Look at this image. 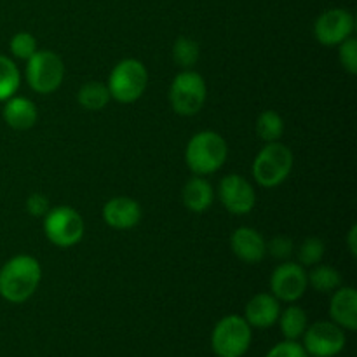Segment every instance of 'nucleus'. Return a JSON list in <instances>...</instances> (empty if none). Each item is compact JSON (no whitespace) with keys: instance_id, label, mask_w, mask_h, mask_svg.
Here are the masks:
<instances>
[{"instance_id":"obj_1","label":"nucleus","mask_w":357,"mask_h":357,"mask_svg":"<svg viewBox=\"0 0 357 357\" xmlns=\"http://www.w3.org/2000/svg\"><path fill=\"white\" fill-rule=\"evenodd\" d=\"M42 279L37 258L17 255L0 268V296L9 303H24L35 295Z\"/></svg>"},{"instance_id":"obj_2","label":"nucleus","mask_w":357,"mask_h":357,"mask_svg":"<svg viewBox=\"0 0 357 357\" xmlns=\"http://www.w3.org/2000/svg\"><path fill=\"white\" fill-rule=\"evenodd\" d=\"M229 146L216 131H201L192 136L185 149V162L195 176H208L222 169Z\"/></svg>"},{"instance_id":"obj_3","label":"nucleus","mask_w":357,"mask_h":357,"mask_svg":"<svg viewBox=\"0 0 357 357\" xmlns=\"http://www.w3.org/2000/svg\"><path fill=\"white\" fill-rule=\"evenodd\" d=\"M293 153L289 146L281 142L267 143L253 160V178L260 187L274 188L288 180L293 169Z\"/></svg>"},{"instance_id":"obj_4","label":"nucleus","mask_w":357,"mask_h":357,"mask_svg":"<svg viewBox=\"0 0 357 357\" xmlns=\"http://www.w3.org/2000/svg\"><path fill=\"white\" fill-rule=\"evenodd\" d=\"M108 93L119 103H135L149 87V72L139 59L128 58L119 61L108 77Z\"/></svg>"},{"instance_id":"obj_5","label":"nucleus","mask_w":357,"mask_h":357,"mask_svg":"<svg viewBox=\"0 0 357 357\" xmlns=\"http://www.w3.org/2000/svg\"><path fill=\"white\" fill-rule=\"evenodd\" d=\"M253 331L243 316H225L211 333V349L216 357H243L250 351Z\"/></svg>"},{"instance_id":"obj_6","label":"nucleus","mask_w":357,"mask_h":357,"mask_svg":"<svg viewBox=\"0 0 357 357\" xmlns=\"http://www.w3.org/2000/svg\"><path fill=\"white\" fill-rule=\"evenodd\" d=\"M208 98V87L201 73L181 70L169 86L171 108L181 117H192L202 110Z\"/></svg>"},{"instance_id":"obj_7","label":"nucleus","mask_w":357,"mask_h":357,"mask_svg":"<svg viewBox=\"0 0 357 357\" xmlns=\"http://www.w3.org/2000/svg\"><path fill=\"white\" fill-rule=\"evenodd\" d=\"M26 82L37 94H51L61 86L65 79V63L56 52L37 51L26 61Z\"/></svg>"},{"instance_id":"obj_8","label":"nucleus","mask_w":357,"mask_h":357,"mask_svg":"<svg viewBox=\"0 0 357 357\" xmlns=\"http://www.w3.org/2000/svg\"><path fill=\"white\" fill-rule=\"evenodd\" d=\"M44 234L51 244L58 248H72L84 237V220L70 206L49 209L44 216Z\"/></svg>"},{"instance_id":"obj_9","label":"nucleus","mask_w":357,"mask_h":357,"mask_svg":"<svg viewBox=\"0 0 357 357\" xmlns=\"http://www.w3.org/2000/svg\"><path fill=\"white\" fill-rule=\"evenodd\" d=\"M302 338V345L309 357H335L344 351L347 344L345 330L333 321H317L310 324Z\"/></svg>"},{"instance_id":"obj_10","label":"nucleus","mask_w":357,"mask_h":357,"mask_svg":"<svg viewBox=\"0 0 357 357\" xmlns=\"http://www.w3.org/2000/svg\"><path fill=\"white\" fill-rule=\"evenodd\" d=\"M307 282L305 268L295 261H284L271 275V293L279 302L295 303L305 295Z\"/></svg>"},{"instance_id":"obj_11","label":"nucleus","mask_w":357,"mask_h":357,"mask_svg":"<svg viewBox=\"0 0 357 357\" xmlns=\"http://www.w3.org/2000/svg\"><path fill=\"white\" fill-rule=\"evenodd\" d=\"M218 197L223 208L232 215H248L257 204V194L250 181L241 174H227L218 187Z\"/></svg>"},{"instance_id":"obj_12","label":"nucleus","mask_w":357,"mask_h":357,"mask_svg":"<svg viewBox=\"0 0 357 357\" xmlns=\"http://www.w3.org/2000/svg\"><path fill=\"white\" fill-rule=\"evenodd\" d=\"M354 31V16L345 9L324 10L314 24V35L323 45H338Z\"/></svg>"},{"instance_id":"obj_13","label":"nucleus","mask_w":357,"mask_h":357,"mask_svg":"<svg viewBox=\"0 0 357 357\" xmlns=\"http://www.w3.org/2000/svg\"><path fill=\"white\" fill-rule=\"evenodd\" d=\"M232 253L244 264H260L267 257V241L257 229L239 227L230 237Z\"/></svg>"},{"instance_id":"obj_14","label":"nucleus","mask_w":357,"mask_h":357,"mask_svg":"<svg viewBox=\"0 0 357 357\" xmlns=\"http://www.w3.org/2000/svg\"><path fill=\"white\" fill-rule=\"evenodd\" d=\"M105 223L115 230L135 229L142 222V206L131 197H114L103 206L101 211Z\"/></svg>"},{"instance_id":"obj_15","label":"nucleus","mask_w":357,"mask_h":357,"mask_svg":"<svg viewBox=\"0 0 357 357\" xmlns=\"http://www.w3.org/2000/svg\"><path fill=\"white\" fill-rule=\"evenodd\" d=\"M279 314H281L279 300L272 293H258L246 303L244 319L251 328L267 330L278 323Z\"/></svg>"},{"instance_id":"obj_16","label":"nucleus","mask_w":357,"mask_h":357,"mask_svg":"<svg viewBox=\"0 0 357 357\" xmlns=\"http://www.w3.org/2000/svg\"><path fill=\"white\" fill-rule=\"evenodd\" d=\"M330 317L345 331L357 330V293L351 286L335 289L330 302Z\"/></svg>"},{"instance_id":"obj_17","label":"nucleus","mask_w":357,"mask_h":357,"mask_svg":"<svg viewBox=\"0 0 357 357\" xmlns=\"http://www.w3.org/2000/svg\"><path fill=\"white\" fill-rule=\"evenodd\" d=\"M2 115L6 124L16 131L31 129L38 119V112L33 101L23 96L9 98L3 105Z\"/></svg>"},{"instance_id":"obj_18","label":"nucleus","mask_w":357,"mask_h":357,"mask_svg":"<svg viewBox=\"0 0 357 357\" xmlns=\"http://www.w3.org/2000/svg\"><path fill=\"white\" fill-rule=\"evenodd\" d=\"M181 199L188 211L204 213L215 202V190L204 176H194L185 183L183 190H181Z\"/></svg>"},{"instance_id":"obj_19","label":"nucleus","mask_w":357,"mask_h":357,"mask_svg":"<svg viewBox=\"0 0 357 357\" xmlns=\"http://www.w3.org/2000/svg\"><path fill=\"white\" fill-rule=\"evenodd\" d=\"M278 323L286 340H298L303 337L307 326H309V317L302 307L289 305L288 309L281 310Z\"/></svg>"},{"instance_id":"obj_20","label":"nucleus","mask_w":357,"mask_h":357,"mask_svg":"<svg viewBox=\"0 0 357 357\" xmlns=\"http://www.w3.org/2000/svg\"><path fill=\"white\" fill-rule=\"evenodd\" d=\"M77 101L84 110L89 112H100L107 107L110 101V93H108L107 84L98 82V80H91L86 82L77 93Z\"/></svg>"},{"instance_id":"obj_21","label":"nucleus","mask_w":357,"mask_h":357,"mask_svg":"<svg viewBox=\"0 0 357 357\" xmlns=\"http://www.w3.org/2000/svg\"><path fill=\"white\" fill-rule=\"evenodd\" d=\"M307 282L319 293H333L342 286V275L331 265H314L312 271L307 274Z\"/></svg>"},{"instance_id":"obj_22","label":"nucleus","mask_w":357,"mask_h":357,"mask_svg":"<svg viewBox=\"0 0 357 357\" xmlns=\"http://www.w3.org/2000/svg\"><path fill=\"white\" fill-rule=\"evenodd\" d=\"M257 135L265 143L279 142L284 135V121L274 110H265L257 119Z\"/></svg>"},{"instance_id":"obj_23","label":"nucleus","mask_w":357,"mask_h":357,"mask_svg":"<svg viewBox=\"0 0 357 357\" xmlns=\"http://www.w3.org/2000/svg\"><path fill=\"white\" fill-rule=\"evenodd\" d=\"M21 86L20 68L13 59L0 54V101H7L17 93Z\"/></svg>"},{"instance_id":"obj_24","label":"nucleus","mask_w":357,"mask_h":357,"mask_svg":"<svg viewBox=\"0 0 357 357\" xmlns=\"http://www.w3.org/2000/svg\"><path fill=\"white\" fill-rule=\"evenodd\" d=\"M201 47L194 38L178 37L173 44V59L181 70H192L199 61Z\"/></svg>"},{"instance_id":"obj_25","label":"nucleus","mask_w":357,"mask_h":357,"mask_svg":"<svg viewBox=\"0 0 357 357\" xmlns=\"http://www.w3.org/2000/svg\"><path fill=\"white\" fill-rule=\"evenodd\" d=\"M324 246L323 241L319 237H307L302 244H300L298 251H296V257H298V264L302 267H314V265L321 264L324 257Z\"/></svg>"},{"instance_id":"obj_26","label":"nucleus","mask_w":357,"mask_h":357,"mask_svg":"<svg viewBox=\"0 0 357 357\" xmlns=\"http://www.w3.org/2000/svg\"><path fill=\"white\" fill-rule=\"evenodd\" d=\"M9 47L14 58L24 59V61H28V59L38 51L37 38H35L30 31H20V33L14 35V37L10 38Z\"/></svg>"},{"instance_id":"obj_27","label":"nucleus","mask_w":357,"mask_h":357,"mask_svg":"<svg viewBox=\"0 0 357 357\" xmlns=\"http://www.w3.org/2000/svg\"><path fill=\"white\" fill-rule=\"evenodd\" d=\"M338 59L344 70L351 75L357 73V40L354 37H349L342 44H338Z\"/></svg>"},{"instance_id":"obj_28","label":"nucleus","mask_w":357,"mask_h":357,"mask_svg":"<svg viewBox=\"0 0 357 357\" xmlns=\"http://www.w3.org/2000/svg\"><path fill=\"white\" fill-rule=\"evenodd\" d=\"M293 251H295V244L284 236H275L267 243V255L278 258V260H288Z\"/></svg>"},{"instance_id":"obj_29","label":"nucleus","mask_w":357,"mask_h":357,"mask_svg":"<svg viewBox=\"0 0 357 357\" xmlns=\"http://www.w3.org/2000/svg\"><path fill=\"white\" fill-rule=\"evenodd\" d=\"M265 357H309L298 340H284L271 349Z\"/></svg>"},{"instance_id":"obj_30","label":"nucleus","mask_w":357,"mask_h":357,"mask_svg":"<svg viewBox=\"0 0 357 357\" xmlns=\"http://www.w3.org/2000/svg\"><path fill=\"white\" fill-rule=\"evenodd\" d=\"M49 209H51L49 199L44 194H40V192H35V194H31L26 199V211L33 218H42V216L47 215Z\"/></svg>"},{"instance_id":"obj_31","label":"nucleus","mask_w":357,"mask_h":357,"mask_svg":"<svg viewBox=\"0 0 357 357\" xmlns=\"http://www.w3.org/2000/svg\"><path fill=\"white\" fill-rule=\"evenodd\" d=\"M347 244H349V251H351L352 257H357V227L352 225L351 230L347 234Z\"/></svg>"}]
</instances>
